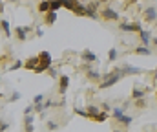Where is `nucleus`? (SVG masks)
Listing matches in <instances>:
<instances>
[{
    "label": "nucleus",
    "instance_id": "nucleus-1",
    "mask_svg": "<svg viewBox=\"0 0 157 132\" xmlns=\"http://www.w3.org/2000/svg\"><path fill=\"white\" fill-rule=\"evenodd\" d=\"M121 79H124V75H122V72H121V68L119 66H115L113 70H110L104 77H102V83L99 85V90H106V88H112V86H115Z\"/></svg>",
    "mask_w": 157,
    "mask_h": 132
},
{
    "label": "nucleus",
    "instance_id": "nucleus-2",
    "mask_svg": "<svg viewBox=\"0 0 157 132\" xmlns=\"http://www.w3.org/2000/svg\"><path fill=\"white\" fill-rule=\"evenodd\" d=\"M39 61H40V64H39V68L35 70V74H44V72H48L49 68H51V53L48 51V50H44V51H40L39 53Z\"/></svg>",
    "mask_w": 157,
    "mask_h": 132
},
{
    "label": "nucleus",
    "instance_id": "nucleus-3",
    "mask_svg": "<svg viewBox=\"0 0 157 132\" xmlns=\"http://www.w3.org/2000/svg\"><path fill=\"white\" fill-rule=\"evenodd\" d=\"M101 20H104V22H119V20H121V15H119L112 6L106 4V6H102V9H101Z\"/></svg>",
    "mask_w": 157,
    "mask_h": 132
},
{
    "label": "nucleus",
    "instance_id": "nucleus-4",
    "mask_svg": "<svg viewBox=\"0 0 157 132\" xmlns=\"http://www.w3.org/2000/svg\"><path fill=\"white\" fill-rule=\"evenodd\" d=\"M119 30L122 31V33H141L143 31V26H141V22H137V20H133V22H128V20H121L119 22Z\"/></svg>",
    "mask_w": 157,
    "mask_h": 132
},
{
    "label": "nucleus",
    "instance_id": "nucleus-5",
    "mask_svg": "<svg viewBox=\"0 0 157 132\" xmlns=\"http://www.w3.org/2000/svg\"><path fill=\"white\" fill-rule=\"evenodd\" d=\"M143 20L144 22H157V7L154 4H150V6H146L144 9H143Z\"/></svg>",
    "mask_w": 157,
    "mask_h": 132
},
{
    "label": "nucleus",
    "instance_id": "nucleus-6",
    "mask_svg": "<svg viewBox=\"0 0 157 132\" xmlns=\"http://www.w3.org/2000/svg\"><path fill=\"white\" fill-rule=\"evenodd\" d=\"M29 31H31V26H17L15 28V39L18 42H24V41H28Z\"/></svg>",
    "mask_w": 157,
    "mask_h": 132
},
{
    "label": "nucleus",
    "instance_id": "nucleus-7",
    "mask_svg": "<svg viewBox=\"0 0 157 132\" xmlns=\"http://www.w3.org/2000/svg\"><path fill=\"white\" fill-rule=\"evenodd\" d=\"M148 92H150V88H141L139 85H133V88H132V95H130V99H132V101H139V99H144Z\"/></svg>",
    "mask_w": 157,
    "mask_h": 132
},
{
    "label": "nucleus",
    "instance_id": "nucleus-8",
    "mask_svg": "<svg viewBox=\"0 0 157 132\" xmlns=\"http://www.w3.org/2000/svg\"><path fill=\"white\" fill-rule=\"evenodd\" d=\"M119 68H121V72H122V75H124V77H128V75H141V74H144V70H141V68H137V66H132V64H121Z\"/></svg>",
    "mask_w": 157,
    "mask_h": 132
},
{
    "label": "nucleus",
    "instance_id": "nucleus-9",
    "mask_svg": "<svg viewBox=\"0 0 157 132\" xmlns=\"http://www.w3.org/2000/svg\"><path fill=\"white\" fill-rule=\"evenodd\" d=\"M84 75H86V79H88L90 83H93V85H97V86L102 83V77H104V75H102V74H101L97 68L90 70V72H88V74H84Z\"/></svg>",
    "mask_w": 157,
    "mask_h": 132
},
{
    "label": "nucleus",
    "instance_id": "nucleus-10",
    "mask_svg": "<svg viewBox=\"0 0 157 132\" xmlns=\"http://www.w3.org/2000/svg\"><path fill=\"white\" fill-rule=\"evenodd\" d=\"M68 86H70V75H66V74H62L60 75V79H59V88H57V92H59V95H66V92H68Z\"/></svg>",
    "mask_w": 157,
    "mask_h": 132
},
{
    "label": "nucleus",
    "instance_id": "nucleus-11",
    "mask_svg": "<svg viewBox=\"0 0 157 132\" xmlns=\"http://www.w3.org/2000/svg\"><path fill=\"white\" fill-rule=\"evenodd\" d=\"M137 37H139V42H141V46H146V48H150V46H152V39H154V37H152L150 30H143Z\"/></svg>",
    "mask_w": 157,
    "mask_h": 132
},
{
    "label": "nucleus",
    "instance_id": "nucleus-12",
    "mask_svg": "<svg viewBox=\"0 0 157 132\" xmlns=\"http://www.w3.org/2000/svg\"><path fill=\"white\" fill-rule=\"evenodd\" d=\"M80 61L82 62H88V64H93V62H97V55L91 50H82L80 51Z\"/></svg>",
    "mask_w": 157,
    "mask_h": 132
},
{
    "label": "nucleus",
    "instance_id": "nucleus-13",
    "mask_svg": "<svg viewBox=\"0 0 157 132\" xmlns=\"http://www.w3.org/2000/svg\"><path fill=\"white\" fill-rule=\"evenodd\" d=\"M40 61H39V55H35V57H29V59H26V64H24V70H31V72H35L37 68H39Z\"/></svg>",
    "mask_w": 157,
    "mask_h": 132
},
{
    "label": "nucleus",
    "instance_id": "nucleus-14",
    "mask_svg": "<svg viewBox=\"0 0 157 132\" xmlns=\"http://www.w3.org/2000/svg\"><path fill=\"white\" fill-rule=\"evenodd\" d=\"M86 112H88V116H90V119L93 121L101 112H102V108L101 106H97V105H91V103H88V106H86Z\"/></svg>",
    "mask_w": 157,
    "mask_h": 132
},
{
    "label": "nucleus",
    "instance_id": "nucleus-15",
    "mask_svg": "<svg viewBox=\"0 0 157 132\" xmlns=\"http://www.w3.org/2000/svg\"><path fill=\"white\" fill-rule=\"evenodd\" d=\"M71 13H75L77 17H86V4L84 2H75Z\"/></svg>",
    "mask_w": 157,
    "mask_h": 132
},
{
    "label": "nucleus",
    "instance_id": "nucleus-16",
    "mask_svg": "<svg viewBox=\"0 0 157 132\" xmlns=\"http://www.w3.org/2000/svg\"><path fill=\"white\" fill-rule=\"evenodd\" d=\"M132 121H133V116H130V114H124L121 119L117 121V125L121 127V129H128L130 125H132Z\"/></svg>",
    "mask_w": 157,
    "mask_h": 132
},
{
    "label": "nucleus",
    "instance_id": "nucleus-17",
    "mask_svg": "<svg viewBox=\"0 0 157 132\" xmlns=\"http://www.w3.org/2000/svg\"><path fill=\"white\" fill-rule=\"evenodd\" d=\"M132 53H133V55H150V53H152V48H146V46H141V44H139V46H135V48L132 50Z\"/></svg>",
    "mask_w": 157,
    "mask_h": 132
},
{
    "label": "nucleus",
    "instance_id": "nucleus-18",
    "mask_svg": "<svg viewBox=\"0 0 157 132\" xmlns=\"http://www.w3.org/2000/svg\"><path fill=\"white\" fill-rule=\"evenodd\" d=\"M37 11H39V13H42V15H48V13L51 11V2H48V0L39 2V6H37Z\"/></svg>",
    "mask_w": 157,
    "mask_h": 132
},
{
    "label": "nucleus",
    "instance_id": "nucleus-19",
    "mask_svg": "<svg viewBox=\"0 0 157 132\" xmlns=\"http://www.w3.org/2000/svg\"><path fill=\"white\" fill-rule=\"evenodd\" d=\"M44 26H53L55 22H57V13H53V11H49L48 15H44Z\"/></svg>",
    "mask_w": 157,
    "mask_h": 132
},
{
    "label": "nucleus",
    "instance_id": "nucleus-20",
    "mask_svg": "<svg viewBox=\"0 0 157 132\" xmlns=\"http://www.w3.org/2000/svg\"><path fill=\"white\" fill-rule=\"evenodd\" d=\"M0 26H2V31H4V37H6V39H9V37H13V31H11V26H9V22H7L6 18H2V22H0Z\"/></svg>",
    "mask_w": 157,
    "mask_h": 132
},
{
    "label": "nucleus",
    "instance_id": "nucleus-21",
    "mask_svg": "<svg viewBox=\"0 0 157 132\" xmlns=\"http://www.w3.org/2000/svg\"><path fill=\"white\" fill-rule=\"evenodd\" d=\"M124 114H126V110H124V108H121V106H113V110H112V118H113V121H115V123H117Z\"/></svg>",
    "mask_w": 157,
    "mask_h": 132
},
{
    "label": "nucleus",
    "instance_id": "nucleus-22",
    "mask_svg": "<svg viewBox=\"0 0 157 132\" xmlns=\"http://www.w3.org/2000/svg\"><path fill=\"white\" fill-rule=\"evenodd\" d=\"M133 108L135 110H146L148 108V97L139 99V101H133Z\"/></svg>",
    "mask_w": 157,
    "mask_h": 132
},
{
    "label": "nucleus",
    "instance_id": "nucleus-23",
    "mask_svg": "<svg viewBox=\"0 0 157 132\" xmlns=\"http://www.w3.org/2000/svg\"><path fill=\"white\" fill-rule=\"evenodd\" d=\"M24 64H26V61H20V59H17V61H13V64L6 70V72H15V70H20V68H24Z\"/></svg>",
    "mask_w": 157,
    "mask_h": 132
},
{
    "label": "nucleus",
    "instance_id": "nucleus-24",
    "mask_svg": "<svg viewBox=\"0 0 157 132\" xmlns=\"http://www.w3.org/2000/svg\"><path fill=\"white\" fill-rule=\"evenodd\" d=\"M59 129H60V125L57 121H53V119H48L46 121V130L48 132H55V130H59Z\"/></svg>",
    "mask_w": 157,
    "mask_h": 132
},
{
    "label": "nucleus",
    "instance_id": "nucleus-25",
    "mask_svg": "<svg viewBox=\"0 0 157 132\" xmlns=\"http://www.w3.org/2000/svg\"><path fill=\"white\" fill-rule=\"evenodd\" d=\"M117 59H119V50L117 48H112L108 51V62H115Z\"/></svg>",
    "mask_w": 157,
    "mask_h": 132
},
{
    "label": "nucleus",
    "instance_id": "nucleus-26",
    "mask_svg": "<svg viewBox=\"0 0 157 132\" xmlns=\"http://www.w3.org/2000/svg\"><path fill=\"white\" fill-rule=\"evenodd\" d=\"M24 127H35V114L33 116H24Z\"/></svg>",
    "mask_w": 157,
    "mask_h": 132
},
{
    "label": "nucleus",
    "instance_id": "nucleus-27",
    "mask_svg": "<svg viewBox=\"0 0 157 132\" xmlns=\"http://www.w3.org/2000/svg\"><path fill=\"white\" fill-rule=\"evenodd\" d=\"M48 75H49V77H51V79H57V81H59V79H60V75H59V70H57V68H55V66H51V68H49V70H48Z\"/></svg>",
    "mask_w": 157,
    "mask_h": 132
},
{
    "label": "nucleus",
    "instance_id": "nucleus-28",
    "mask_svg": "<svg viewBox=\"0 0 157 132\" xmlns=\"http://www.w3.org/2000/svg\"><path fill=\"white\" fill-rule=\"evenodd\" d=\"M44 101H46V95H44V94H37V95L33 97L31 105H40V103H44Z\"/></svg>",
    "mask_w": 157,
    "mask_h": 132
},
{
    "label": "nucleus",
    "instance_id": "nucleus-29",
    "mask_svg": "<svg viewBox=\"0 0 157 132\" xmlns=\"http://www.w3.org/2000/svg\"><path fill=\"white\" fill-rule=\"evenodd\" d=\"M60 7H62V0H55V2H51V11H53V13H57Z\"/></svg>",
    "mask_w": 157,
    "mask_h": 132
},
{
    "label": "nucleus",
    "instance_id": "nucleus-30",
    "mask_svg": "<svg viewBox=\"0 0 157 132\" xmlns=\"http://www.w3.org/2000/svg\"><path fill=\"white\" fill-rule=\"evenodd\" d=\"M75 114H77V116H80V118H86V119H90V116H88L86 108H77V106H75Z\"/></svg>",
    "mask_w": 157,
    "mask_h": 132
},
{
    "label": "nucleus",
    "instance_id": "nucleus-31",
    "mask_svg": "<svg viewBox=\"0 0 157 132\" xmlns=\"http://www.w3.org/2000/svg\"><path fill=\"white\" fill-rule=\"evenodd\" d=\"M73 6H75V0H62V7H66V9H73Z\"/></svg>",
    "mask_w": 157,
    "mask_h": 132
},
{
    "label": "nucleus",
    "instance_id": "nucleus-32",
    "mask_svg": "<svg viewBox=\"0 0 157 132\" xmlns=\"http://www.w3.org/2000/svg\"><path fill=\"white\" fill-rule=\"evenodd\" d=\"M101 108L104 110V112H108V114H112V110H113V106L108 103V101H102V105H101Z\"/></svg>",
    "mask_w": 157,
    "mask_h": 132
},
{
    "label": "nucleus",
    "instance_id": "nucleus-33",
    "mask_svg": "<svg viewBox=\"0 0 157 132\" xmlns=\"http://www.w3.org/2000/svg\"><path fill=\"white\" fill-rule=\"evenodd\" d=\"M9 59H11V53L9 51H6V55H2V66H7V62H9Z\"/></svg>",
    "mask_w": 157,
    "mask_h": 132
},
{
    "label": "nucleus",
    "instance_id": "nucleus-34",
    "mask_svg": "<svg viewBox=\"0 0 157 132\" xmlns=\"http://www.w3.org/2000/svg\"><path fill=\"white\" fill-rule=\"evenodd\" d=\"M20 95H22L20 92H13V94H11V97L7 99V103H13V101H17V99H20Z\"/></svg>",
    "mask_w": 157,
    "mask_h": 132
},
{
    "label": "nucleus",
    "instance_id": "nucleus-35",
    "mask_svg": "<svg viewBox=\"0 0 157 132\" xmlns=\"http://www.w3.org/2000/svg\"><path fill=\"white\" fill-rule=\"evenodd\" d=\"M7 127H9V125H7V123H6V121H2V123H0V132L7 130Z\"/></svg>",
    "mask_w": 157,
    "mask_h": 132
},
{
    "label": "nucleus",
    "instance_id": "nucleus-36",
    "mask_svg": "<svg viewBox=\"0 0 157 132\" xmlns=\"http://www.w3.org/2000/svg\"><path fill=\"white\" fill-rule=\"evenodd\" d=\"M152 48L155 50L154 53H157V37H154V39H152Z\"/></svg>",
    "mask_w": 157,
    "mask_h": 132
},
{
    "label": "nucleus",
    "instance_id": "nucleus-37",
    "mask_svg": "<svg viewBox=\"0 0 157 132\" xmlns=\"http://www.w3.org/2000/svg\"><path fill=\"white\" fill-rule=\"evenodd\" d=\"M35 33H37V37H42V35H44V31H42V28H37V31H35Z\"/></svg>",
    "mask_w": 157,
    "mask_h": 132
},
{
    "label": "nucleus",
    "instance_id": "nucleus-38",
    "mask_svg": "<svg viewBox=\"0 0 157 132\" xmlns=\"http://www.w3.org/2000/svg\"><path fill=\"white\" fill-rule=\"evenodd\" d=\"M155 99H157V92H155Z\"/></svg>",
    "mask_w": 157,
    "mask_h": 132
}]
</instances>
